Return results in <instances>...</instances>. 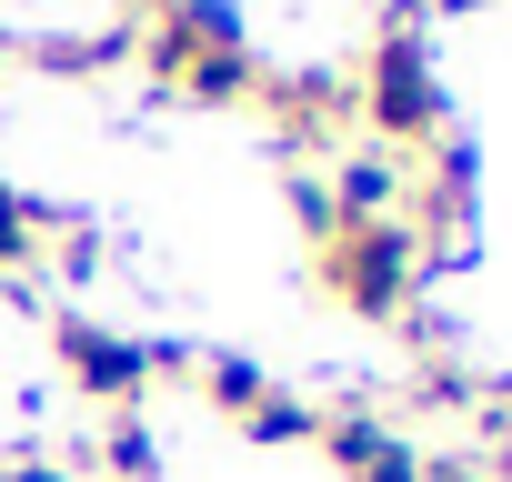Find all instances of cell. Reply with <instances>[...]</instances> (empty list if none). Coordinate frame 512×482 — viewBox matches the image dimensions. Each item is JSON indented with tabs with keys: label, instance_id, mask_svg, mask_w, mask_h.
<instances>
[{
	"label": "cell",
	"instance_id": "cell-1",
	"mask_svg": "<svg viewBox=\"0 0 512 482\" xmlns=\"http://www.w3.org/2000/svg\"><path fill=\"white\" fill-rule=\"evenodd\" d=\"M141 61H151L161 91L211 101V111H231V101L262 91V51H251V31H241L231 0H171V11H151L141 21Z\"/></svg>",
	"mask_w": 512,
	"mask_h": 482
},
{
	"label": "cell",
	"instance_id": "cell-16",
	"mask_svg": "<svg viewBox=\"0 0 512 482\" xmlns=\"http://www.w3.org/2000/svg\"><path fill=\"white\" fill-rule=\"evenodd\" d=\"M61 272H71V282L101 272V241H91V231H61Z\"/></svg>",
	"mask_w": 512,
	"mask_h": 482
},
{
	"label": "cell",
	"instance_id": "cell-13",
	"mask_svg": "<svg viewBox=\"0 0 512 482\" xmlns=\"http://www.w3.org/2000/svg\"><path fill=\"white\" fill-rule=\"evenodd\" d=\"M482 392H492V382H482V372H462V362H442V352L412 372V402H422V412H472Z\"/></svg>",
	"mask_w": 512,
	"mask_h": 482
},
{
	"label": "cell",
	"instance_id": "cell-8",
	"mask_svg": "<svg viewBox=\"0 0 512 482\" xmlns=\"http://www.w3.org/2000/svg\"><path fill=\"white\" fill-rule=\"evenodd\" d=\"M141 51V31L121 21V31H61V41H31V61L41 71H61V81H101V71H121Z\"/></svg>",
	"mask_w": 512,
	"mask_h": 482
},
{
	"label": "cell",
	"instance_id": "cell-15",
	"mask_svg": "<svg viewBox=\"0 0 512 482\" xmlns=\"http://www.w3.org/2000/svg\"><path fill=\"white\" fill-rule=\"evenodd\" d=\"M422 482H492V462H472V452H422Z\"/></svg>",
	"mask_w": 512,
	"mask_h": 482
},
{
	"label": "cell",
	"instance_id": "cell-4",
	"mask_svg": "<svg viewBox=\"0 0 512 482\" xmlns=\"http://www.w3.org/2000/svg\"><path fill=\"white\" fill-rule=\"evenodd\" d=\"M51 352H61V372H71L91 402H111V412H141V392H151V372H161L151 342H131V332H111V322H91V312H61V322H51Z\"/></svg>",
	"mask_w": 512,
	"mask_h": 482
},
{
	"label": "cell",
	"instance_id": "cell-12",
	"mask_svg": "<svg viewBox=\"0 0 512 482\" xmlns=\"http://www.w3.org/2000/svg\"><path fill=\"white\" fill-rule=\"evenodd\" d=\"M251 442H272V452H292V442H322V402H302V392H262V402H251V422H241Z\"/></svg>",
	"mask_w": 512,
	"mask_h": 482
},
{
	"label": "cell",
	"instance_id": "cell-17",
	"mask_svg": "<svg viewBox=\"0 0 512 482\" xmlns=\"http://www.w3.org/2000/svg\"><path fill=\"white\" fill-rule=\"evenodd\" d=\"M0 482H71L61 462H41V452H21V462H0Z\"/></svg>",
	"mask_w": 512,
	"mask_h": 482
},
{
	"label": "cell",
	"instance_id": "cell-10",
	"mask_svg": "<svg viewBox=\"0 0 512 482\" xmlns=\"http://www.w3.org/2000/svg\"><path fill=\"white\" fill-rule=\"evenodd\" d=\"M191 372H201V402H211V412H231V422H251V402L272 392V372L251 362V352H211V362H191Z\"/></svg>",
	"mask_w": 512,
	"mask_h": 482
},
{
	"label": "cell",
	"instance_id": "cell-19",
	"mask_svg": "<svg viewBox=\"0 0 512 482\" xmlns=\"http://www.w3.org/2000/svg\"><path fill=\"white\" fill-rule=\"evenodd\" d=\"M141 11H171V0H141Z\"/></svg>",
	"mask_w": 512,
	"mask_h": 482
},
{
	"label": "cell",
	"instance_id": "cell-9",
	"mask_svg": "<svg viewBox=\"0 0 512 482\" xmlns=\"http://www.w3.org/2000/svg\"><path fill=\"white\" fill-rule=\"evenodd\" d=\"M61 231V211L51 201H31V191H11L0 181V282H21L31 262H41V241Z\"/></svg>",
	"mask_w": 512,
	"mask_h": 482
},
{
	"label": "cell",
	"instance_id": "cell-5",
	"mask_svg": "<svg viewBox=\"0 0 512 482\" xmlns=\"http://www.w3.org/2000/svg\"><path fill=\"white\" fill-rule=\"evenodd\" d=\"M322 452L342 462V482H422V442L392 412H372V402L322 412Z\"/></svg>",
	"mask_w": 512,
	"mask_h": 482
},
{
	"label": "cell",
	"instance_id": "cell-3",
	"mask_svg": "<svg viewBox=\"0 0 512 482\" xmlns=\"http://www.w3.org/2000/svg\"><path fill=\"white\" fill-rule=\"evenodd\" d=\"M322 282H332V302L352 312V322H372V332H402L412 312H422V241L402 231V221H352V231H332L322 241Z\"/></svg>",
	"mask_w": 512,
	"mask_h": 482
},
{
	"label": "cell",
	"instance_id": "cell-2",
	"mask_svg": "<svg viewBox=\"0 0 512 482\" xmlns=\"http://www.w3.org/2000/svg\"><path fill=\"white\" fill-rule=\"evenodd\" d=\"M352 121H372V141H392V151L452 141V91H442V71H432L422 21H382V41H372L362 71H352Z\"/></svg>",
	"mask_w": 512,
	"mask_h": 482
},
{
	"label": "cell",
	"instance_id": "cell-6",
	"mask_svg": "<svg viewBox=\"0 0 512 482\" xmlns=\"http://www.w3.org/2000/svg\"><path fill=\"white\" fill-rule=\"evenodd\" d=\"M322 181H332L342 231H352V221H402V201H412V151H392V141H342V161H332Z\"/></svg>",
	"mask_w": 512,
	"mask_h": 482
},
{
	"label": "cell",
	"instance_id": "cell-18",
	"mask_svg": "<svg viewBox=\"0 0 512 482\" xmlns=\"http://www.w3.org/2000/svg\"><path fill=\"white\" fill-rule=\"evenodd\" d=\"M0 71H11V31H0Z\"/></svg>",
	"mask_w": 512,
	"mask_h": 482
},
{
	"label": "cell",
	"instance_id": "cell-11",
	"mask_svg": "<svg viewBox=\"0 0 512 482\" xmlns=\"http://www.w3.org/2000/svg\"><path fill=\"white\" fill-rule=\"evenodd\" d=\"M91 452H101L111 482H161V432H151L141 412H111V432H101Z\"/></svg>",
	"mask_w": 512,
	"mask_h": 482
},
{
	"label": "cell",
	"instance_id": "cell-7",
	"mask_svg": "<svg viewBox=\"0 0 512 482\" xmlns=\"http://www.w3.org/2000/svg\"><path fill=\"white\" fill-rule=\"evenodd\" d=\"M251 101L282 121V141H342L352 131V71H262Z\"/></svg>",
	"mask_w": 512,
	"mask_h": 482
},
{
	"label": "cell",
	"instance_id": "cell-14",
	"mask_svg": "<svg viewBox=\"0 0 512 482\" xmlns=\"http://www.w3.org/2000/svg\"><path fill=\"white\" fill-rule=\"evenodd\" d=\"M282 201H292V221H302L312 241H332V231H342V211H332V181H322V171H292V181H282Z\"/></svg>",
	"mask_w": 512,
	"mask_h": 482
}]
</instances>
